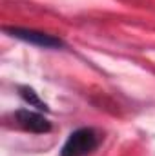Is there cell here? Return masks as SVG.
Listing matches in <instances>:
<instances>
[{
  "label": "cell",
  "instance_id": "obj_1",
  "mask_svg": "<svg viewBox=\"0 0 155 156\" xmlns=\"http://www.w3.org/2000/svg\"><path fill=\"white\" fill-rule=\"evenodd\" d=\"M97 144L99 140L93 129H88V127L77 129L70 134V138L62 145L60 156H86L97 147Z\"/></svg>",
  "mask_w": 155,
  "mask_h": 156
},
{
  "label": "cell",
  "instance_id": "obj_2",
  "mask_svg": "<svg viewBox=\"0 0 155 156\" xmlns=\"http://www.w3.org/2000/svg\"><path fill=\"white\" fill-rule=\"evenodd\" d=\"M7 33H11V37L15 38H20L28 44H33V45H39V47H60L62 42L51 35H46V33H40L35 29H20V27H13V29H7Z\"/></svg>",
  "mask_w": 155,
  "mask_h": 156
},
{
  "label": "cell",
  "instance_id": "obj_3",
  "mask_svg": "<svg viewBox=\"0 0 155 156\" xmlns=\"http://www.w3.org/2000/svg\"><path fill=\"white\" fill-rule=\"evenodd\" d=\"M17 122L20 127H24L26 131L29 133H47L51 129V123L47 122V118L42 116L40 113H35V111H29V109H22L17 113Z\"/></svg>",
  "mask_w": 155,
  "mask_h": 156
},
{
  "label": "cell",
  "instance_id": "obj_4",
  "mask_svg": "<svg viewBox=\"0 0 155 156\" xmlns=\"http://www.w3.org/2000/svg\"><path fill=\"white\" fill-rule=\"evenodd\" d=\"M20 94H22V98L29 104V105H33V107H37L39 111H46L47 109V105L42 102L39 98V94L33 91V89H29V87H20Z\"/></svg>",
  "mask_w": 155,
  "mask_h": 156
}]
</instances>
